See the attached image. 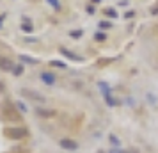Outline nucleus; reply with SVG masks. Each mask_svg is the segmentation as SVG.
Returning <instances> with one entry per match:
<instances>
[{
	"instance_id": "obj_1",
	"label": "nucleus",
	"mask_w": 158,
	"mask_h": 153,
	"mask_svg": "<svg viewBox=\"0 0 158 153\" xmlns=\"http://www.w3.org/2000/svg\"><path fill=\"white\" fill-rule=\"evenodd\" d=\"M41 80H43L46 86H53V84H55V75L50 73V71H43L41 73Z\"/></svg>"
},
{
	"instance_id": "obj_2",
	"label": "nucleus",
	"mask_w": 158,
	"mask_h": 153,
	"mask_svg": "<svg viewBox=\"0 0 158 153\" xmlns=\"http://www.w3.org/2000/svg\"><path fill=\"white\" fill-rule=\"evenodd\" d=\"M0 68L2 70H13V61H9V59H6V57H0Z\"/></svg>"
},
{
	"instance_id": "obj_3",
	"label": "nucleus",
	"mask_w": 158,
	"mask_h": 153,
	"mask_svg": "<svg viewBox=\"0 0 158 153\" xmlns=\"http://www.w3.org/2000/svg\"><path fill=\"white\" fill-rule=\"evenodd\" d=\"M60 144H62V148H66V150H75V148H77V144H75L73 141H62Z\"/></svg>"
},
{
	"instance_id": "obj_4",
	"label": "nucleus",
	"mask_w": 158,
	"mask_h": 153,
	"mask_svg": "<svg viewBox=\"0 0 158 153\" xmlns=\"http://www.w3.org/2000/svg\"><path fill=\"white\" fill-rule=\"evenodd\" d=\"M60 52H62V53H64L66 57H69V59H75V61H80V57H78V55H75V53H71V52L64 50V48H62V50H60Z\"/></svg>"
},
{
	"instance_id": "obj_5",
	"label": "nucleus",
	"mask_w": 158,
	"mask_h": 153,
	"mask_svg": "<svg viewBox=\"0 0 158 153\" xmlns=\"http://www.w3.org/2000/svg\"><path fill=\"white\" fill-rule=\"evenodd\" d=\"M107 16H110V18H114V16H117V13H115V9H112V7H107L105 11H103Z\"/></svg>"
},
{
	"instance_id": "obj_6",
	"label": "nucleus",
	"mask_w": 158,
	"mask_h": 153,
	"mask_svg": "<svg viewBox=\"0 0 158 153\" xmlns=\"http://www.w3.org/2000/svg\"><path fill=\"white\" fill-rule=\"evenodd\" d=\"M22 30H23V32H27V34H30V32H32V25H30V22L23 23V25H22Z\"/></svg>"
},
{
	"instance_id": "obj_7",
	"label": "nucleus",
	"mask_w": 158,
	"mask_h": 153,
	"mask_svg": "<svg viewBox=\"0 0 158 153\" xmlns=\"http://www.w3.org/2000/svg\"><path fill=\"white\" fill-rule=\"evenodd\" d=\"M46 2L50 4L52 7H55V9H59V7H60V4H59V0H46Z\"/></svg>"
},
{
	"instance_id": "obj_8",
	"label": "nucleus",
	"mask_w": 158,
	"mask_h": 153,
	"mask_svg": "<svg viewBox=\"0 0 158 153\" xmlns=\"http://www.w3.org/2000/svg\"><path fill=\"white\" fill-rule=\"evenodd\" d=\"M37 114H43V117H50V114H53V112H50V110H37Z\"/></svg>"
},
{
	"instance_id": "obj_9",
	"label": "nucleus",
	"mask_w": 158,
	"mask_h": 153,
	"mask_svg": "<svg viewBox=\"0 0 158 153\" xmlns=\"http://www.w3.org/2000/svg\"><path fill=\"white\" fill-rule=\"evenodd\" d=\"M100 27H101V29H110V27H112V23H108V22H101V23H100Z\"/></svg>"
},
{
	"instance_id": "obj_10",
	"label": "nucleus",
	"mask_w": 158,
	"mask_h": 153,
	"mask_svg": "<svg viewBox=\"0 0 158 153\" xmlns=\"http://www.w3.org/2000/svg\"><path fill=\"white\" fill-rule=\"evenodd\" d=\"M96 39H100V41H103V39H105V34H101V32H96Z\"/></svg>"
},
{
	"instance_id": "obj_11",
	"label": "nucleus",
	"mask_w": 158,
	"mask_h": 153,
	"mask_svg": "<svg viewBox=\"0 0 158 153\" xmlns=\"http://www.w3.org/2000/svg\"><path fill=\"white\" fill-rule=\"evenodd\" d=\"M15 75H22V71H23V68H22V66H16V68H15Z\"/></svg>"
},
{
	"instance_id": "obj_12",
	"label": "nucleus",
	"mask_w": 158,
	"mask_h": 153,
	"mask_svg": "<svg viewBox=\"0 0 158 153\" xmlns=\"http://www.w3.org/2000/svg\"><path fill=\"white\" fill-rule=\"evenodd\" d=\"M135 16V13L133 11H128V13H124V18H133Z\"/></svg>"
},
{
	"instance_id": "obj_13",
	"label": "nucleus",
	"mask_w": 158,
	"mask_h": 153,
	"mask_svg": "<svg viewBox=\"0 0 158 153\" xmlns=\"http://www.w3.org/2000/svg\"><path fill=\"white\" fill-rule=\"evenodd\" d=\"M91 2H93V4H98V2H101V0H91Z\"/></svg>"
},
{
	"instance_id": "obj_14",
	"label": "nucleus",
	"mask_w": 158,
	"mask_h": 153,
	"mask_svg": "<svg viewBox=\"0 0 158 153\" xmlns=\"http://www.w3.org/2000/svg\"><path fill=\"white\" fill-rule=\"evenodd\" d=\"M112 153H119V151H112Z\"/></svg>"
}]
</instances>
